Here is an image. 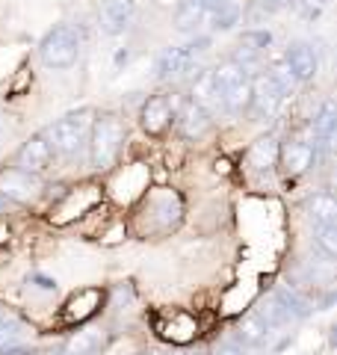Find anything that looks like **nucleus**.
<instances>
[{"label": "nucleus", "mask_w": 337, "mask_h": 355, "mask_svg": "<svg viewBox=\"0 0 337 355\" xmlns=\"http://www.w3.org/2000/svg\"><path fill=\"white\" fill-rule=\"evenodd\" d=\"M263 3H266V6H281L284 0H263Z\"/></svg>", "instance_id": "393cba45"}, {"label": "nucleus", "mask_w": 337, "mask_h": 355, "mask_svg": "<svg viewBox=\"0 0 337 355\" xmlns=\"http://www.w3.org/2000/svg\"><path fill=\"white\" fill-rule=\"evenodd\" d=\"M201 18H205V9H201L198 0H181V6H178V27L196 30L201 24Z\"/></svg>", "instance_id": "aec40b11"}, {"label": "nucleus", "mask_w": 337, "mask_h": 355, "mask_svg": "<svg viewBox=\"0 0 337 355\" xmlns=\"http://www.w3.org/2000/svg\"><path fill=\"white\" fill-rule=\"evenodd\" d=\"M137 18V0H101V27L110 36H121Z\"/></svg>", "instance_id": "423d86ee"}, {"label": "nucleus", "mask_w": 337, "mask_h": 355, "mask_svg": "<svg viewBox=\"0 0 337 355\" xmlns=\"http://www.w3.org/2000/svg\"><path fill=\"white\" fill-rule=\"evenodd\" d=\"M269 329H273V326H269L266 320H263L261 311H254V314L243 317V323H240V329H237V335H240L243 343H249V347H257V343H263V340H266Z\"/></svg>", "instance_id": "f3484780"}, {"label": "nucleus", "mask_w": 337, "mask_h": 355, "mask_svg": "<svg viewBox=\"0 0 337 355\" xmlns=\"http://www.w3.org/2000/svg\"><path fill=\"white\" fill-rule=\"evenodd\" d=\"M334 125H337V113H334V101H325L320 116L313 119V137L320 139L322 151H331L334 146Z\"/></svg>", "instance_id": "dca6fc26"}, {"label": "nucleus", "mask_w": 337, "mask_h": 355, "mask_svg": "<svg viewBox=\"0 0 337 355\" xmlns=\"http://www.w3.org/2000/svg\"><path fill=\"white\" fill-rule=\"evenodd\" d=\"M302 207H305V214L313 225H334V219H337V202L331 193H313L305 198Z\"/></svg>", "instance_id": "4468645a"}, {"label": "nucleus", "mask_w": 337, "mask_h": 355, "mask_svg": "<svg viewBox=\"0 0 337 355\" xmlns=\"http://www.w3.org/2000/svg\"><path fill=\"white\" fill-rule=\"evenodd\" d=\"M172 119H175V113H172V104H168V98L166 95H154V98H148L145 101V107H142V128L148 130V133H163L168 125H172Z\"/></svg>", "instance_id": "f8f14e48"}, {"label": "nucleus", "mask_w": 337, "mask_h": 355, "mask_svg": "<svg viewBox=\"0 0 337 355\" xmlns=\"http://www.w3.org/2000/svg\"><path fill=\"white\" fill-rule=\"evenodd\" d=\"M89 130H92V110H77V113L62 116L60 121H53L44 133L48 146L53 154H62V157H74L86 142H89Z\"/></svg>", "instance_id": "f257e3e1"}, {"label": "nucleus", "mask_w": 337, "mask_h": 355, "mask_svg": "<svg viewBox=\"0 0 337 355\" xmlns=\"http://www.w3.org/2000/svg\"><path fill=\"white\" fill-rule=\"evenodd\" d=\"M313 243L325 258H337V228L334 225H313Z\"/></svg>", "instance_id": "412c9836"}, {"label": "nucleus", "mask_w": 337, "mask_h": 355, "mask_svg": "<svg viewBox=\"0 0 337 355\" xmlns=\"http://www.w3.org/2000/svg\"><path fill=\"white\" fill-rule=\"evenodd\" d=\"M98 343H101V335L95 329H83V331H77V335L65 343V355H92L98 349Z\"/></svg>", "instance_id": "6ab92c4d"}, {"label": "nucleus", "mask_w": 337, "mask_h": 355, "mask_svg": "<svg viewBox=\"0 0 337 355\" xmlns=\"http://www.w3.org/2000/svg\"><path fill=\"white\" fill-rule=\"evenodd\" d=\"M196 65V53L193 48H166L160 57H157V77L163 80H172V77H184L187 71H193Z\"/></svg>", "instance_id": "0eeeda50"}, {"label": "nucleus", "mask_w": 337, "mask_h": 355, "mask_svg": "<svg viewBox=\"0 0 337 355\" xmlns=\"http://www.w3.org/2000/svg\"><path fill=\"white\" fill-rule=\"evenodd\" d=\"M284 65L290 69V74H293L296 80H311V77L317 74V53H313L311 44L296 42V44H290L287 48Z\"/></svg>", "instance_id": "9b49d317"}, {"label": "nucleus", "mask_w": 337, "mask_h": 355, "mask_svg": "<svg viewBox=\"0 0 337 355\" xmlns=\"http://www.w3.org/2000/svg\"><path fill=\"white\" fill-rule=\"evenodd\" d=\"M178 128H181V133L187 139L205 137V133L210 130V113L205 107H198L196 101H187L181 107V113H178Z\"/></svg>", "instance_id": "ddd939ff"}, {"label": "nucleus", "mask_w": 337, "mask_h": 355, "mask_svg": "<svg viewBox=\"0 0 337 355\" xmlns=\"http://www.w3.org/2000/svg\"><path fill=\"white\" fill-rule=\"evenodd\" d=\"M278 157H281V163H284V169L290 175H302V172L311 169L313 160H317V146L293 139V142H287V146L278 151Z\"/></svg>", "instance_id": "9d476101"}, {"label": "nucleus", "mask_w": 337, "mask_h": 355, "mask_svg": "<svg viewBox=\"0 0 337 355\" xmlns=\"http://www.w3.org/2000/svg\"><path fill=\"white\" fill-rule=\"evenodd\" d=\"M198 3L210 15H219V12H225V9H231V0H198Z\"/></svg>", "instance_id": "5701e85b"}, {"label": "nucleus", "mask_w": 337, "mask_h": 355, "mask_svg": "<svg viewBox=\"0 0 337 355\" xmlns=\"http://www.w3.org/2000/svg\"><path fill=\"white\" fill-rule=\"evenodd\" d=\"M213 80H216V89H219V101L228 113H243L249 110V101H252V77H249V69L240 62H219L213 69Z\"/></svg>", "instance_id": "f03ea898"}, {"label": "nucleus", "mask_w": 337, "mask_h": 355, "mask_svg": "<svg viewBox=\"0 0 337 355\" xmlns=\"http://www.w3.org/2000/svg\"><path fill=\"white\" fill-rule=\"evenodd\" d=\"M51 160H53V151L48 146V139H44V137H33V139H27L24 146H21L15 169H24V172L39 175V172L48 169Z\"/></svg>", "instance_id": "6e6552de"}, {"label": "nucleus", "mask_w": 337, "mask_h": 355, "mask_svg": "<svg viewBox=\"0 0 337 355\" xmlns=\"http://www.w3.org/2000/svg\"><path fill=\"white\" fill-rule=\"evenodd\" d=\"M3 320H6V314H3V308H0V323H3Z\"/></svg>", "instance_id": "a878e982"}, {"label": "nucleus", "mask_w": 337, "mask_h": 355, "mask_svg": "<svg viewBox=\"0 0 337 355\" xmlns=\"http://www.w3.org/2000/svg\"><path fill=\"white\" fill-rule=\"evenodd\" d=\"M281 95L278 86L269 80V77H261L257 83H252V101H249V110L257 116V119H273L281 107Z\"/></svg>", "instance_id": "1a4fd4ad"}, {"label": "nucleus", "mask_w": 337, "mask_h": 355, "mask_svg": "<svg viewBox=\"0 0 337 355\" xmlns=\"http://www.w3.org/2000/svg\"><path fill=\"white\" fill-rule=\"evenodd\" d=\"M193 101L198 107H205L207 113L219 110L222 101H219V89H216V80H213V71H201L193 83Z\"/></svg>", "instance_id": "2eb2a0df"}, {"label": "nucleus", "mask_w": 337, "mask_h": 355, "mask_svg": "<svg viewBox=\"0 0 337 355\" xmlns=\"http://www.w3.org/2000/svg\"><path fill=\"white\" fill-rule=\"evenodd\" d=\"M0 196L9 198V202H18V205L36 202L42 196V181L33 172L6 169V172H0Z\"/></svg>", "instance_id": "39448f33"}, {"label": "nucleus", "mask_w": 337, "mask_h": 355, "mask_svg": "<svg viewBox=\"0 0 337 355\" xmlns=\"http://www.w3.org/2000/svg\"><path fill=\"white\" fill-rule=\"evenodd\" d=\"M39 57L48 69H69L80 57V36L69 24L53 27L39 44Z\"/></svg>", "instance_id": "20e7f679"}, {"label": "nucleus", "mask_w": 337, "mask_h": 355, "mask_svg": "<svg viewBox=\"0 0 337 355\" xmlns=\"http://www.w3.org/2000/svg\"><path fill=\"white\" fill-rule=\"evenodd\" d=\"M269 80H273V83L278 86V92H281V95H290V92H293V86L299 83L296 77L290 74L287 65H278V69H275L273 74H269Z\"/></svg>", "instance_id": "4be33fe9"}, {"label": "nucleus", "mask_w": 337, "mask_h": 355, "mask_svg": "<svg viewBox=\"0 0 337 355\" xmlns=\"http://www.w3.org/2000/svg\"><path fill=\"white\" fill-rule=\"evenodd\" d=\"M121 142H125V125H121L119 116H101L98 121H92L89 154H92L95 169H110L121 151Z\"/></svg>", "instance_id": "7ed1b4c3"}, {"label": "nucleus", "mask_w": 337, "mask_h": 355, "mask_svg": "<svg viewBox=\"0 0 337 355\" xmlns=\"http://www.w3.org/2000/svg\"><path fill=\"white\" fill-rule=\"evenodd\" d=\"M3 202H6V198H3V196H0V207H3Z\"/></svg>", "instance_id": "bb28decb"}, {"label": "nucleus", "mask_w": 337, "mask_h": 355, "mask_svg": "<svg viewBox=\"0 0 337 355\" xmlns=\"http://www.w3.org/2000/svg\"><path fill=\"white\" fill-rule=\"evenodd\" d=\"M249 163L254 166L257 172H273V166L278 163V146L275 139H257L254 148L249 151Z\"/></svg>", "instance_id": "a211bd4d"}, {"label": "nucleus", "mask_w": 337, "mask_h": 355, "mask_svg": "<svg viewBox=\"0 0 337 355\" xmlns=\"http://www.w3.org/2000/svg\"><path fill=\"white\" fill-rule=\"evenodd\" d=\"M213 355H245V349L240 347V343H237V340H225V343H222V347H219L216 352H213Z\"/></svg>", "instance_id": "b1692460"}]
</instances>
